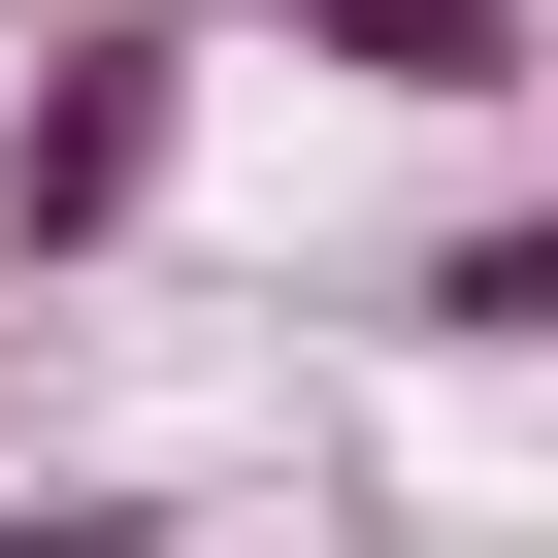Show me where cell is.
I'll use <instances>...</instances> for the list:
<instances>
[{
	"label": "cell",
	"instance_id": "1",
	"mask_svg": "<svg viewBox=\"0 0 558 558\" xmlns=\"http://www.w3.org/2000/svg\"><path fill=\"white\" fill-rule=\"evenodd\" d=\"M165 132H197V34H66L34 132H0V263H99V230L165 197Z\"/></svg>",
	"mask_w": 558,
	"mask_h": 558
},
{
	"label": "cell",
	"instance_id": "2",
	"mask_svg": "<svg viewBox=\"0 0 558 558\" xmlns=\"http://www.w3.org/2000/svg\"><path fill=\"white\" fill-rule=\"evenodd\" d=\"M296 66H362V99H525V0H296Z\"/></svg>",
	"mask_w": 558,
	"mask_h": 558
},
{
	"label": "cell",
	"instance_id": "3",
	"mask_svg": "<svg viewBox=\"0 0 558 558\" xmlns=\"http://www.w3.org/2000/svg\"><path fill=\"white\" fill-rule=\"evenodd\" d=\"M0 558H165V493H0Z\"/></svg>",
	"mask_w": 558,
	"mask_h": 558
}]
</instances>
